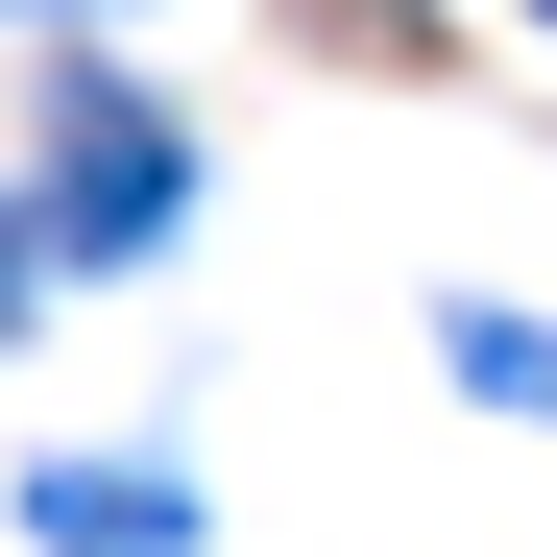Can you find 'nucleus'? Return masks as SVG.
<instances>
[{
    "label": "nucleus",
    "mask_w": 557,
    "mask_h": 557,
    "mask_svg": "<svg viewBox=\"0 0 557 557\" xmlns=\"http://www.w3.org/2000/svg\"><path fill=\"white\" fill-rule=\"evenodd\" d=\"M460 363H485L509 412H557V339H533V315H460Z\"/></svg>",
    "instance_id": "nucleus-2"
},
{
    "label": "nucleus",
    "mask_w": 557,
    "mask_h": 557,
    "mask_svg": "<svg viewBox=\"0 0 557 557\" xmlns=\"http://www.w3.org/2000/svg\"><path fill=\"white\" fill-rule=\"evenodd\" d=\"M0 315H25V219H0Z\"/></svg>",
    "instance_id": "nucleus-3"
},
{
    "label": "nucleus",
    "mask_w": 557,
    "mask_h": 557,
    "mask_svg": "<svg viewBox=\"0 0 557 557\" xmlns=\"http://www.w3.org/2000/svg\"><path fill=\"white\" fill-rule=\"evenodd\" d=\"M49 243H170V122L122 98V73L73 98V170H49Z\"/></svg>",
    "instance_id": "nucleus-1"
}]
</instances>
